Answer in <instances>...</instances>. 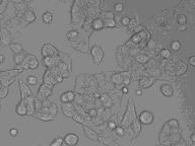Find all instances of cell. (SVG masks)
<instances>
[{
    "label": "cell",
    "instance_id": "1",
    "mask_svg": "<svg viewBox=\"0 0 195 146\" xmlns=\"http://www.w3.org/2000/svg\"><path fill=\"white\" fill-rule=\"evenodd\" d=\"M39 66V61L35 55H29L23 60V67L25 69H36Z\"/></svg>",
    "mask_w": 195,
    "mask_h": 146
},
{
    "label": "cell",
    "instance_id": "2",
    "mask_svg": "<svg viewBox=\"0 0 195 146\" xmlns=\"http://www.w3.org/2000/svg\"><path fill=\"white\" fill-rule=\"evenodd\" d=\"M92 56H93L94 62L96 64H100L101 61L103 60V57H104V51H103L102 47L100 46H94L91 50Z\"/></svg>",
    "mask_w": 195,
    "mask_h": 146
},
{
    "label": "cell",
    "instance_id": "3",
    "mask_svg": "<svg viewBox=\"0 0 195 146\" xmlns=\"http://www.w3.org/2000/svg\"><path fill=\"white\" fill-rule=\"evenodd\" d=\"M63 142L68 146H75L79 142V136L75 133H67L65 136L63 137Z\"/></svg>",
    "mask_w": 195,
    "mask_h": 146
},
{
    "label": "cell",
    "instance_id": "4",
    "mask_svg": "<svg viewBox=\"0 0 195 146\" xmlns=\"http://www.w3.org/2000/svg\"><path fill=\"white\" fill-rule=\"evenodd\" d=\"M155 120V115L149 111H143L139 115V122L143 125H151Z\"/></svg>",
    "mask_w": 195,
    "mask_h": 146
},
{
    "label": "cell",
    "instance_id": "5",
    "mask_svg": "<svg viewBox=\"0 0 195 146\" xmlns=\"http://www.w3.org/2000/svg\"><path fill=\"white\" fill-rule=\"evenodd\" d=\"M58 54L56 48L51 44H45L42 48V55L43 57H56V55Z\"/></svg>",
    "mask_w": 195,
    "mask_h": 146
},
{
    "label": "cell",
    "instance_id": "6",
    "mask_svg": "<svg viewBox=\"0 0 195 146\" xmlns=\"http://www.w3.org/2000/svg\"><path fill=\"white\" fill-rule=\"evenodd\" d=\"M52 86H50L49 84L44 83L42 86H40L39 88V92H38V97L40 99H44L46 98L47 96H49L51 94H52V89H51Z\"/></svg>",
    "mask_w": 195,
    "mask_h": 146
},
{
    "label": "cell",
    "instance_id": "7",
    "mask_svg": "<svg viewBox=\"0 0 195 146\" xmlns=\"http://www.w3.org/2000/svg\"><path fill=\"white\" fill-rule=\"evenodd\" d=\"M25 103L27 105V115H33L35 111V101L32 96L27 97L25 101Z\"/></svg>",
    "mask_w": 195,
    "mask_h": 146
},
{
    "label": "cell",
    "instance_id": "8",
    "mask_svg": "<svg viewBox=\"0 0 195 146\" xmlns=\"http://www.w3.org/2000/svg\"><path fill=\"white\" fill-rule=\"evenodd\" d=\"M73 99H74V92H70V90L69 92H63V94H61V96H60V101L63 103H70V101H72Z\"/></svg>",
    "mask_w": 195,
    "mask_h": 146
},
{
    "label": "cell",
    "instance_id": "9",
    "mask_svg": "<svg viewBox=\"0 0 195 146\" xmlns=\"http://www.w3.org/2000/svg\"><path fill=\"white\" fill-rule=\"evenodd\" d=\"M161 92L165 96H173V88L170 84H163L161 85Z\"/></svg>",
    "mask_w": 195,
    "mask_h": 146
},
{
    "label": "cell",
    "instance_id": "10",
    "mask_svg": "<svg viewBox=\"0 0 195 146\" xmlns=\"http://www.w3.org/2000/svg\"><path fill=\"white\" fill-rule=\"evenodd\" d=\"M16 114L20 116H25L27 115V105L25 103V101H21L18 105L16 107Z\"/></svg>",
    "mask_w": 195,
    "mask_h": 146
},
{
    "label": "cell",
    "instance_id": "11",
    "mask_svg": "<svg viewBox=\"0 0 195 146\" xmlns=\"http://www.w3.org/2000/svg\"><path fill=\"white\" fill-rule=\"evenodd\" d=\"M42 20L46 24H51L53 22V13L50 11L44 12V14L42 15Z\"/></svg>",
    "mask_w": 195,
    "mask_h": 146
},
{
    "label": "cell",
    "instance_id": "12",
    "mask_svg": "<svg viewBox=\"0 0 195 146\" xmlns=\"http://www.w3.org/2000/svg\"><path fill=\"white\" fill-rule=\"evenodd\" d=\"M43 64L46 67H52L56 64V58L55 57H45L43 59Z\"/></svg>",
    "mask_w": 195,
    "mask_h": 146
},
{
    "label": "cell",
    "instance_id": "13",
    "mask_svg": "<svg viewBox=\"0 0 195 146\" xmlns=\"http://www.w3.org/2000/svg\"><path fill=\"white\" fill-rule=\"evenodd\" d=\"M84 133H85V135H87V136L89 137V139H92V140H94V141H97L98 140L97 133H96L95 131L92 130V129L84 128Z\"/></svg>",
    "mask_w": 195,
    "mask_h": 146
},
{
    "label": "cell",
    "instance_id": "14",
    "mask_svg": "<svg viewBox=\"0 0 195 146\" xmlns=\"http://www.w3.org/2000/svg\"><path fill=\"white\" fill-rule=\"evenodd\" d=\"M9 49L14 53V54H18V53H21L23 51V46L18 43H13L9 46Z\"/></svg>",
    "mask_w": 195,
    "mask_h": 146
},
{
    "label": "cell",
    "instance_id": "15",
    "mask_svg": "<svg viewBox=\"0 0 195 146\" xmlns=\"http://www.w3.org/2000/svg\"><path fill=\"white\" fill-rule=\"evenodd\" d=\"M36 20V14L35 12L33 11V10H27V12H25V20L29 22H34V20Z\"/></svg>",
    "mask_w": 195,
    "mask_h": 146
},
{
    "label": "cell",
    "instance_id": "16",
    "mask_svg": "<svg viewBox=\"0 0 195 146\" xmlns=\"http://www.w3.org/2000/svg\"><path fill=\"white\" fill-rule=\"evenodd\" d=\"M25 53L21 52V53H18V54H15L14 55V62H15L16 65L20 64V63L23 62V60H25Z\"/></svg>",
    "mask_w": 195,
    "mask_h": 146
},
{
    "label": "cell",
    "instance_id": "17",
    "mask_svg": "<svg viewBox=\"0 0 195 146\" xmlns=\"http://www.w3.org/2000/svg\"><path fill=\"white\" fill-rule=\"evenodd\" d=\"M63 138L60 136H57L56 138H54V140L50 143V146H63Z\"/></svg>",
    "mask_w": 195,
    "mask_h": 146
},
{
    "label": "cell",
    "instance_id": "18",
    "mask_svg": "<svg viewBox=\"0 0 195 146\" xmlns=\"http://www.w3.org/2000/svg\"><path fill=\"white\" fill-rule=\"evenodd\" d=\"M104 27V22H103L102 20H100V18H98V20H95V22H93V27L94 29H101L102 27Z\"/></svg>",
    "mask_w": 195,
    "mask_h": 146
},
{
    "label": "cell",
    "instance_id": "19",
    "mask_svg": "<svg viewBox=\"0 0 195 146\" xmlns=\"http://www.w3.org/2000/svg\"><path fill=\"white\" fill-rule=\"evenodd\" d=\"M27 81L30 85H36V84L38 83V78H37V76H35V75H30V76H27Z\"/></svg>",
    "mask_w": 195,
    "mask_h": 146
},
{
    "label": "cell",
    "instance_id": "20",
    "mask_svg": "<svg viewBox=\"0 0 195 146\" xmlns=\"http://www.w3.org/2000/svg\"><path fill=\"white\" fill-rule=\"evenodd\" d=\"M20 87H21V94H23V92H25V94H27V96H31L32 92H31V90L29 89V87H27V86L25 85V84L23 83V81H20Z\"/></svg>",
    "mask_w": 195,
    "mask_h": 146
},
{
    "label": "cell",
    "instance_id": "21",
    "mask_svg": "<svg viewBox=\"0 0 195 146\" xmlns=\"http://www.w3.org/2000/svg\"><path fill=\"white\" fill-rule=\"evenodd\" d=\"M78 37V31H70L69 33L66 35V38H67L68 40H74L75 38Z\"/></svg>",
    "mask_w": 195,
    "mask_h": 146
},
{
    "label": "cell",
    "instance_id": "22",
    "mask_svg": "<svg viewBox=\"0 0 195 146\" xmlns=\"http://www.w3.org/2000/svg\"><path fill=\"white\" fill-rule=\"evenodd\" d=\"M180 48H181V43H180L179 41L172 42V44H171V49H172L173 51H178L180 50Z\"/></svg>",
    "mask_w": 195,
    "mask_h": 146
},
{
    "label": "cell",
    "instance_id": "23",
    "mask_svg": "<svg viewBox=\"0 0 195 146\" xmlns=\"http://www.w3.org/2000/svg\"><path fill=\"white\" fill-rule=\"evenodd\" d=\"M161 55H162V57H164V58L168 59L171 57V51L169 50V49H164V50L161 52Z\"/></svg>",
    "mask_w": 195,
    "mask_h": 146
},
{
    "label": "cell",
    "instance_id": "24",
    "mask_svg": "<svg viewBox=\"0 0 195 146\" xmlns=\"http://www.w3.org/2000/svg\"><path fill=\"white\" fill-rule=\"evenodd\" d=\"M112 78L115 83H120V82L123 81V78H122V76L120 75V74H115V75H113Z\"/></svg>",
    "mask_w": 195,
    "mask_h": 146
},
{
    "label": "cell",
    "instance_id": "25",
    "mask_svg": "<svg viewBox=\"0 0 195 146\" xmlns=\"http://www.w3.org/2000/svg\"><path fill=\"white\" fill-rule=\"evenodd\" d=\"M115 20H112V18H110V20H106L104 22V25H106V27H115Z\"/></svg>",
    "mask_w": 195,
    "mask_h": 146
},
{
    "label": "cell",
    "instance_id": "26",
    "mask_svg": "<svg viewBox=\"0 0 195 146\" xmlns=\"http://www.w3.org/2000/svg\"><path fill=\"white\" fill-rule=\"evenodd\" d=\"M115 132H116V134L119 135V136H123V135L125 134V131H124V129L122 128V127H116Z\"/></svg>",
    "mask_w": 195,
    "mask_h": 146
},
{
    "label": "cell",
    "instance_id": "27",
    "mask_svg": "<svg viewBox=\"0 0 195 146\" xmlns=\"http://www.w3.org/2000/svg\"><path fill=\"white\" fill-rule=\"evenodd\" d=\"M178 22H179L180 24L184 25L186 24V16L183 15V14H181V15H179V17H178Z\"/></svg>",
    "mask_w": 195,
    "mask_h": 146
},
{
    "label": "cell",
    "instance_id": "28",
    "mask_svg": "<svg viewBox=\"0 0 195 146\" xmlns=\"http://www.w3.org/2000/svg\"><path fill=\"white\" fill-rule=\"evenodd\" d=\"M9 135L11 137H16L18 135V130L16 128H11L9 130Z\"/></svg>",
    "mask_w": 195,
    "mask_h": 146
},
{
    "label": "cell",
    "instance_id": "29",
    "mask_svg": "<svg viewBox=\"0 0 195 146\" xmlns=\"http://www.w3.org/2000/svg\"><path fill=\"white\" fill-rule=\"evenodd\" d=\"M123 7H124V6H123V4H122V3H120V2H119V3H116V4H115V6H114V9L116 10L117 12H121L122 10H123Z\"/></svg>",
    "mask_w": 195,
    "mask_h": 146
},
{
    "label": "cell",
    "instance_id": "30",
    "mask_svg": "<svg viewBox=\"0 0 195 146\" xmlns=\"http://www.w3.org/2000/svg\"><path fill=\"white\" fill-rule=\"evenodd\" d=\"M121 24L123 25H128L130 24V18L128 16H124L123 18L121 20Z\"/></svg>",
    "mask_w": 195,
    "mask_h": 146
},
{
    "label": "cell",
    "instance_id": "31",
    "mask_svg": "<svg viewBox=\"0 0 195 146\" xmlns=\"http://www.w3.org/2000/svg\"><path fill=\"white\" fill-rule=\"evenodd\" d=\"M108 127H109V129H111V130H114V129H116V123L113 122V121L109 122Z\"/></svg>",
    "mask_w": 195,
    "mask_h": 146
},
{
    "label": "cell",
    "instance_id": "32",
    "mask_svg": "<svg viewBox=\"0 0 195 146\" xmlns=\"http://www.w3.org/2000/svg\"><path fill=\"white\" fill-rule=\"evenodd\" d=\"M139 58H137V60L140 61V62H145V61H147V58L145 55H140V56H138Z\"/></svg>",
    "mask_w": 195,
    "mask_h": 146
},
{
    "label": "cell",
    "instance_id": "33",
    "mask_svg": "<svg viewBox=\"0 0 195 146\" xmlns=\"http://www.w3.org/2000/svg\"><path fill=\"white\" fill-rule=\"evenodd\" d=\"M194 58H195L194 56H191V57H190V59H189V63H190V64L192 65V66H194V65H195V61H194Z\"/></svg>",
    "mask_w": 195,
    "mask_h": 146
},
{
    "label": "cell",
    "instance_id": "34",
    "mask_svg": "<svg viewBox=\"0 0 195 146\" xmlns=\"http://www.w3.org/2000/svg\"><path fill=\"white\" fill-rule=\"evenodd\" d=\"M135 94H136V96H142V90H141V89H136Z\"/></svg>",
    "mask_w": 195,
    "mask_h": 146
},
{
    "label": "cell",
    "instance_id": "35",
    "mask_svg": "<svg viewBox=\"0 0 195 146\" xmlns=\"http://www.w3.org/2000/svg\"><path fill=\"white\" fill-rule=\"evenodd\" d=\"M4 59H5V57H4L3 55H0V64H1V63H3Z\"/></svg>",
    "mask_w": 195,
    "mask_h": 146
},
{
    "label": "cell",
    "instance_id": "36",
    "mask_svg": "<svg viewBox=\"0 0 195 146\" xmlns=\"http://www.w3.org/2000/svg\"><path fill=\"white\" fill-rule=\"evenodd\" d=\"M122 89H123V92H124V94H128V88L126 87V86H124V87L122 88Z\"/></svg>",
    "mask_w": 195,
    "mask_h": 146
},
{
    "label": "cell",
    "instance_id": "37",
    "mask_svg": "<svg viewBox=\"0 0 195 146\" xmlns=\"http://www.w3.org/2000/svg\"><path fill=\"white\" fill-rule=\"evenodd\" d=\"M1 86H2V85H1V82H0V89H1Z\"/></svg>",
    "mask_w": 195,
    "mask_h": 146
},
{
    "label": "cell",
    "instance_id": "38",
    "mask_svg": "<svg viewBox=\"0 0 195 146\" xmlns=\"http://www.w3.org/2000/svg\"><path fill=\"white\" fill-rule=\"evenodd\" d=\"M1 3H2V1H0V4H1Z\"/></svg>",
    "mask_w": 195,
    "mask_h": 146
}]
</instances>
